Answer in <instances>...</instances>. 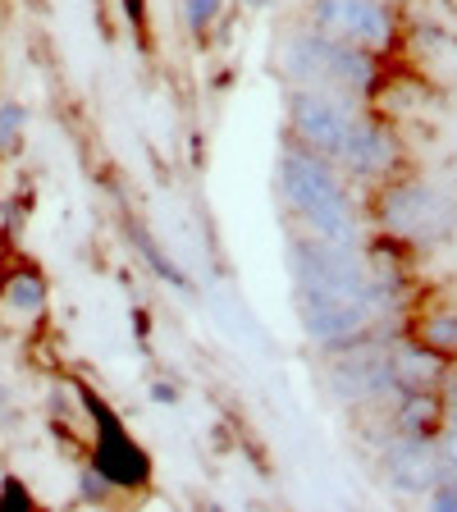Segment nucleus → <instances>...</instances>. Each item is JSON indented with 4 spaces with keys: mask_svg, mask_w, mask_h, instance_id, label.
Returning <instances> with one entry per match:
<instances>
[{
    "mask_svg": "<svg viewBox=\"0 0 457 512\" xmlns=\"http://www.w3.org/2000/svg\"><path fill=\"white\" fill-rule=\"evenodd\" d=\"M279 183H284L288 206H293L320 238H330V243H352V238H357L348 188H343V179L325 165L320 151H311V147L284 151Z\"/></svg>",
    "mask_w": 457,
    "mask_h": 512,
    "instance_id": "f257e3e1",
    "label": "nucleus"
},
{
    "mask_svg": "<svg viewBox=\"0 0 457 512\" xmlns=\"http://www.w3.org/2000/svg\"><path fill=\"white\" fill-rule=\"evenodd\" d=\"M293 279L298 293H325V298H348L371 307L375 298V279L366 270V261L352 252V243H293Z\"/></svg>",
    "mask_w": 457,
    "mask_h": 512,
    "instance_id": "f03ea898",
    "label": "nucleus"
},
{
    "mask_svg": "<svg viewBox=\"0 0 457 512\" xmlns=\"http://www.w3.org/2000/svg\"><path fill=\"white\" fill-rule=\"evenodd\" d=\"M288 69L298 78H316V83H339L352 87V92H366L375 87V64L362 46L343 42V37H330V32H311V37H298L288 46Z\"/></svg>",
    "mask_w": 457,
    "mask_h": 512,
    "instance_id": "7ed1b4c3",
    "label": "nucleus"
},
{
    "mask_svg": "<svg viewBox=\"0 0 457 512\" xmlns=\"http://www.w3.org/2000/svg\"><path fill=\"white\" fill-rule=\"evenodd\" d=\"M380 220L407 243H439L453 229V206L430 183H398L380 202Z\"/></svg>",
    "mask_w": 457,
    "mask_h": 512,
    "instance_id": "20e7f679",
    "label": "nucleus"
},
{
    "mask_svg": "<svg viewBox=\"0 0 457 512\" xmlns=\"http://www.w3.org/2000/svg\"><path fill=\"white\" fill-rule=\"evenodd\" d=\"M316 28L362 51H384L394 42V19L375 0H316Z\"/></svg>",
    "mask_w": 457,
    "mask_h": 512,
    "instance_id": "39448f33",
    "label": "nucleus"
},
{
    "mask_svg": "<svg viewBox=\"0 0 457 512\" xmlns=\"http://www.w3.org/2000/svg\"><path fill=\"white\" fill-rule=\"evenodd\" d=\"M87 407H92V416L101 421V444H96L92 471H101V480H106V485H119V490H138V485H147V476H151L147 453L119 430V421L96 403V398H87Z\"/></svg>",
    "mask_w": 457,
    "mask_h": 512,
    "instance_id": "423d86ee",
    "label": "nucleus"
},
{
    "mask_svg": "<svg viewBox=\"0 0 457 512\" xmlns=\"http://www.w3.org/2000/svg\"><path fill=\"white\" fill-rule=\"evenodd\" d=\"M352 124H357V115H352L343 101H334V96H325V92L293 96V128H298V138L307 142L311 151H320V156H339Z\"/></svg>",
    "mask_w": 457,
    "mask_h": 512,
    "instance_id": "0eeeda50",
    "label": "nucleus"
},
{
    "mask_svg": "<svg viewBox=\"0 0 457 512\" xmlns=\"http://www.w3.org/2000/svg\"><path fill=\"white\" fill-rule=\"evenodd\" d=\"M298 307H302V325L316 343H348L352 334H362L366 316L371 307L362 302H348V298H325V293H298Z\"/></svg>",
    "mask_w": 457,
    "mask_h": 512,
    "instance_id": "6e6552de",
    "label": "nucleus"
},
{
    "mask_svg": "<svg viewBox=\"0 0 457 512\" xmlns=\"http://www.w3.org/2000/svg\"><path fill=\"white\" fill-rule=\"evenodd\" d=\"M339 160L352 174H384L389 165H394V138H389L380 124L357 119L352 133H348V142H343V151H339Z\"/></svg>",
    "mask_w": 457,
    "mask_h": 512,
    "instance_id": "1a4fd4ad",
    "label": "nucleus"
},
{
    "mask_svg": "<svg viewBox=\"0 0 457 512\" xmlns=\"http://www.w3.org/2000/svg\"><path fill=\"white\" fill-rule=\"evenodd\" d=\"M389 467L403 490H435L439 485V453L421 435H403L389 448Z\"/></svg>",
    "mask_w": 457,
    "mask_h": 512,
    "instance_id": "9d476101",
    "label": "nucleus"
},
{
    "mask_svg": "<svg viewBox=\"0 0 457 512\" xmlns=\"http://www.w3.org/2000/svg\"><path fill=\"white\" fill-rule=\"evenodd\" d=\"M389 371H394L398 394H430L439 380H444V362H439L435 348H421V343H407L389 357Z\"/></svg>",
    "mask_w": 457,
    "mask_h": 512,
    "instance_id": "9b49d317",
    "label": "nucleus"
},
{
    "mask_svg": "<svg viewBox=\"0 0 457 512\" xmlns=\"http://www.w3.org/2000/svg\"><path fill=\"white\" fill-rule=\"evenodd\" d=\"M343 398H380L384 389H398L394 371H389V357H352V362L339 366L334 375Z\"/></svg>",
    "mask_w": 457,
    "mask_h": 512,
    "instance_id": "f8f14e48",
    "label": "nucleus"
},
{
    "mask_svg": "<svg viewBox=\"0 0 457 512\" xmlns=\"http://www.w3.org/2000/svg\"><path fill=\"white\" fill-rule=\"evenodd\" d=\"M42 302H46V293H42V279H37V275H19L10 284V307L14 311L37 316V311H42Z\"/></svg>",
    "mask_w": 457,
    "mask_h": 512,
    "instance_id": "ddd939ff",
    "label": "nucleus"
},
{
    "mask_svg": "<svg viewBox=\"0 0 457 512\" xmlns=\"http://www.w3.org/2000/svg\"><path fill=\"white\" fill-rule=\"evenodd\" d=\"M19 128H23V110L19 106H0V147H14Z\"/></svg>",
    "mask_w": 457,
    "mask_h": 512,
    "instance_id": "4468645a",
    "label": "nucleus"
},
{
    "mask_svg": "<svg viewBox=\"0 0 457 512\" xmlns=\"http://www.w3.org/2000/svg\"><path fill=\"white\" fill-rule=\"evenodd\" d=\"M215 10H220V0H188V19H192V28L211 23V19H215Z\"/></svg>",
    "mask_w": 457,
    "mask_h": 512,
    "instance_id": "2eb2a0df",
    "label": "nucleus"
},
{
    "mask_svg": "<svg viewBox=\"0 0 457 512\" xmlns=\"http://www.w3.org/2000/svg\"><path fill=\"white\" fill-rule=\"evenodd\" d=\"M0 508H32V499H28V490L23 485H5V494H0Z\"/></svg>",
    "mask_w": 457,
    "mask_h": 512,
    "instance_id": "dca6fc26",
    "label": "nucleus"
},
{
    "mask_svg": "<svg viewBox=\"0 0 457 512\" xmlns=\"http://www.w3.org/2000/svg\"><path fill=\"white\" fill-rule=\"evenodd\" d=\"M457 503V485H444V490H435V508H453Z\"/></svg>",
    "mask_w": 457,
    "mask_h": 512,
    "instance_id": "f3484780",
    "label": "nucleus"
},
{
    "mask_svg": "<svg viewBox=\"0 0 457 512\" xmlns=\"http://www.w3.org/2000/svg\"><path fill=\"white\" fill-rule=\"evenodd\" d=\"M453 416H457V407H453Z\"/></svg>",
    "mask_w": 457,
    "mask_h": 512,
    "instance_id": "a211bd4d",
    "label": "nucleus"
}]
</instances>
